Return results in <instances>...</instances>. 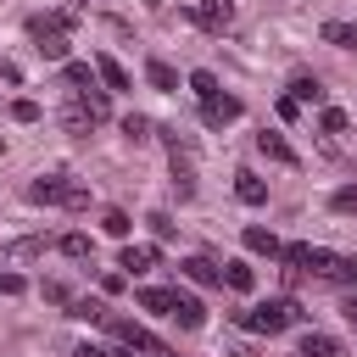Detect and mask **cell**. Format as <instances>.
<instances>
[{
  "mask_svg": "<svg viewBox=\"0 0 357 357\" xmlns=\"http://www.w3.org/2000/svg\"><path fill=\"white\" fill-rule=\"evenodd\" d=\"M301 318H307V312H301L296 296H273V301H257V307H240V312H234V324L251 329V335H284V329H296Z\"/></svg>",
  "mask_w": 357,
  "mask_h": 357,
  "instance_id": "6da1fadb",
  "label": "cell"
},
{
  "mask_svg": "<svg viewBox=\"0 0 357 357\" xmlns=\"http://www.w3.org/2000/svg\"><path fill=\"white\" fill-rule=\"evenodd\" d=\"M28 201L33 206H89V184H78V178H67V173H45V178H33L28 184Z\"/></svg>",
  "mask_w": 357,
  "mask_h": 357,
  "instance_id": "7a4b0ae2",
  "label": "cell"
},
{
  "mask_svg": "<svg viewBox=\"0 0 357 357\" xmlns=\"http://www.w3.org/2000/svg\"><path fill=\"white\" fill-rule=\"evenodd\" d=\"M100 324L112 329V340H117V346H128V351H139V357H178L173 346H162L145 324H134V318H123V312H106Z\"/></svg>",
  "mask_w": 357,
  "mask_h": 357,
  "instance_id": "3957f363",
  "label": "cell"
},
{
  "mask_svg": "<svg viewBox=\"0 0 357 357\" xmlns=\"http://www.w3.org/2000/svg\"><path fill=\"white\" fill-rule=\"evenodd\" d=\"M307 273H318V279H329V284H357V257L312 245V257H307Z\"/></svg>",
  "mask_w": 357,
  "mask_h": 357,
  "instance_id": "277c9868",
  "label": "cell"
},
{
  "mask_svg": "<svg viewBox=\"0 0 357 357\" xmlns=\"http://www.w3.org/2000/svg\"><path fill=\"white\" fill-rule=\"evenodd\" d=\"M173 324H178V329H201V324H206L201 296H190V290H178V284H173Z\"/></svg>",
  "mask_w": 357,
  "mask_h": 357,
  "instance_id": "5b68a950",
  "label": "cell"
},
{
  "mask_svg": "<svg viewBox=\"0 0 357 357\" xmlns=\"http://www.w3.org/2000/svg\"><path fill=\"white\" fill-rule=\"evenodd\" d=\"M190 17H195L206 33H223V28L234 22V6H229V0H195V11H190Z\"/></svg>",
  "mask_w": 357,
  "mask_h": 357,
  "instance_id": "8992f818",
  "label": "cell"
},
{
  "mask_svg": "<svg viewBox=\"0 0 357 357\" xmlns=\"http://www.w3.org/2000/svg\"><path fill=\"white\" fill-rule=\"evenodd\" d=\"M240 112H245V106H240L234 95H212V100H201V123H206V128H223V123H234Z\"/></svg>",
  "mask_w": 357,
  "mask_h": 357,
  "instance_id": "52a82bcc",
  "label": "cell"
},
{
  "mask_svg": "<svg viewBox=\"0 0 357 357\" xmlns=\"http://www.w3.org/2000/svg\"><path fill=\"white\" fill-rule=\"evenodd\" d=\"M257 151H262L268 162H284V167H296V162H301V156H296V145H290L279 128H262V134H257Z\"/></svg>",
  "mask_w": 357,
  "mask_h": 357,
  "instance_id": "ba28073f",
  "label": "cell"
},
{
  "mask_svg": "<svg viewBox=\"0 0 357 357\" xmlns=\"http://www.w3.org/2000/svg\"><path fill=\"white\" fill-rule=\"evenodd\" d=\"M178 273H184L190 284H201V290H212V284H223V268H218L212 257H184V262H178Z\"/></svg>",
  "mask_w": 357,
  "mask_h": 357,
  "instance_id": "9c48e42d",
  "label": "cell"
},
{
  "mask_svg": "<svg viewBox=\"0 0 357 357\" xmlns=\"http://www.w3.org/2000/svg\"><path fill=\"white\" fill-rule=\"evenodd\" d=\"M240 240H245V251H257V257H279V251H284V245H279V234H273V229H262V223H245V234H240Z\"/></svg>",
  "mask_w": 357,
  "mask_h": 357,
  "instance_id": "30bf717a",
  "label": "cell"
},
{
  "mask_svg": "<svg viewBox=\"0 0 357 357\" xmlns=\"http://www.w3.org/2000/svg\"><path fill=\"white\" fill-rule=\"evenodd\" d=\"M162 262V251L156 245H123V257H117V268L123 273H145V268H156Z\"/></svg>",
  "mask_w": 357,
  "mask_h": 357,
  "instance_id": "8fae6325",
  "label": "cell"
},
{
  "mask_svg": "<svg viewBox=\"0 0 357 357\" xmlns=\"http://www.w3.org/2000/svg\"><path fill=\"white\" fill-rule=\"evenodd\" d=\"M301 357H346V346L335 335H324V329H307L301 335Z\"/></svg>",
  "mask_w": 357,
  "mask_h": 357,
  "instance_id": "7c38bea8",
  "label": "cell"
},
{
  "mask_svg": "<svg viewBox=\"0 0 357 357\" xmlns=\"http://www.w3.org/2000/svg\"><path fill=\"white\" fill-rule=\"evenodd\" d=\"M234 195H240L245 206H262V201H268V184H262L251 167H240V173H234Z\"/></svg>",
  "mask_w": 357,
  "mask_h": 357,
  "instance_id": "4fadbf2b",
  "label": "cell"
},
{
  "mask_svg": "<svg viewBox=\"0 0 357 357\" xmlns=\"http://www.w3.org/2000/svg\"><path fill=\"white\" fill-rule=\"evenodd\" d=\"M145 84H151V89H162V95H173V89H178V73H173L162 56H151V61H145Z\"/></svg>",
  "mask_w": 357,
  "mask_h": 357,
  "instance_id": "5bb4252c",
  "label": "cell"
},
{
  "mask_svg": "<svg viewBox=\"0 0 357 357\" xmlns=\"http://www.w3.org/2000/svg\"><path fill=\"white\" fill-rule=\"evenodd\" d=\"M95 73H100V84H106V89H128V67H123V61L95 56Z\"/></svg>",
  "mask_w": 357,
  "mask_h": 357,
  "instance_id": "9a60e30c",
  "label": "cell"
},
{
  "mask_svg": "<svg viewBox=\"0 0 357 357\" xmlns=\"http://www.w3.org/2000/svg\"><path fill=\"white\" fill-rule=\"evenodd\" d=\"M95 78H100V73H95L89 61H67V67H61V84H67V89H95Z\"/></svg>",
  "mask_w": 357,
  "mask_h": 357,
  "instance_id": "2e32d148",
  "label": "cell"
},
{
  "mask_svg": "<svg viewBox=\"0 0 357 357\" xmlns=\"http://www.w3.org/2000/svg\"><path fill=\"white\" fill-rule=\"evenodd\" d=\"M56 251H61V257H73V262H84V257H95V240L73 229V234H61V240H56Z\"/></svg>",
  "mask_w": 357,
  "mask_h": 357,
  "instance_id": "e0dca14e",
  "label": "cell"
},
{
  "mask_svg": "<svg viewBox=\"0 0 357 357\" xmlns=\"http://www.w3.org/2000/svg\"><path fill=\"white\" fill-rule=\"evenodd\" d=\"M223 284H229V290H240V296H245V290H251V284H257V273H251V262H240V257H234V262H223Z\"/></svg>",
  "mask_w": 357,
  "mask_h": 357,
  "instance_id": "ac0fdd59",
  "label": "cell"
},
{
  "mask_svg": "<svg viewBox=\"0 0 357 357\" xmlns=\"http://www.w3.org/2000/svg\"><path fill=\"white\" fill-rule=\"evenodd\" d=\"M139 307H145V312H162V318H173V290H162V284H145V290H139Z\"/></svg>",
  "mask_w": 357,
  "mask_h": 357,
  "instance_id": "d6986e66",
  "label": "cell"
},
{
  "mask_svg": "<svg viewBox=\"0 0 357 357\" xmlns=\"http://www.w3.org/2000/svg\"><path fill=\"white\" fill-rule=\"evenodd\" d=\"M61 128H67V134H89V128H95V117H89V106H84V100H73V106L61 112Z\"/></svg>",
  "mask_w": 357,
  "mask_h": 357,
  "instance_id": "ffe728a7",
  "label": "cell"
},
{
  "mask_svg": "<svg viewBox=\"0 0 357 357\" xmlns=\"http://www.w3.org/2000/svg\"><path fill=\"white\" fill-rule=\"evenodd\" d=\"M173 190H178L184 201L195 195V173H190V156H184V151H173Z\"/></svg>",
  "mask_w": 357,
  "mask_h": 357,
  "instance_id": "44dd1931",
  "label": "cell"
},
{
  "mask_svg": "<svg viewBox=\"0 0 357 357\" xmlns=\"http://www.w3.org/2000/svg\"><path fill=\"white\" fill-rule=\"evenodd\" d=\"M324 39L340 50H357V22H324Z\"/></svg>",
  "mask_w": 357,
  "mask_h": 357,
  "instance_id": "7402d4cb",
  "label": "cell"
},
{
  "mask_svg": "<svg viewBox=\"0 0 357 357\" xmlns=\"http://www.w3.org/2000/svg\"><path fill=\"white\" fill-rule=\"evenodd\" d=\"M290 95H296L301 106H324V84H318V78H296V84H290Z\"/></svg>",
  "mask_w": 357,
  "mask_h": 357,
  "instance_id": "603a6c76",
  "label": "cell"
},
{
  "mask_svg": "<svg viewBox=\"0 0 357 357\" xmlns=\"http://www.w3.org/2000/svg\"><path fill=\"white\" fill-rule=\"evenodd\" d=\"M78 100L89 106V117H95V123H106V117H112V100H106V89H78Z\"/></svg>",
  "mask_w": 357,
  "mask_h": 357,
  "instance_id": "cb8c5ba5",
  "label": "cell"
},
{
  "mask_svg": "<svg viewBox=\"0 0 357 357\" xmlns=\"http://www.w3.org/2000/svg\"><path fill=\"white\" fill-rule=\"evenodd\" d=\"M100 229H106L112 240H128V229H134V223H128V212H117V206H112V212H100Z\"/></svg>",
  "mask_w": 357,
  "mask_h": 357,
  "instance_id": "d4e9b609",
  "label": "cell"
},
{
  "mask_svg": "<svg viewBox=\"0 0 357 357\" xmlns=\"http://www.w3.org/2000/svg\"><path fill=\"white\" fill-rule=\"evenodd\" d=\"M190 89H195L201 100H212V95H223V89H218V78H212L206 67H195V73H190Z\"/></svg>",
  "mask_w": 357,
  "mask_h": 357,
  "instance_id": "484cf974",
  "label": "cell"
},
{
  "mask_svg": "<svg viewBox=\"0 0 357 357\" xmlns=\"http://www.w3.org/2000/svg\"><path fill=\"white\" fill-rule=\"evenodd\" d=\"M318 128H324V134H346V128H351V117H346L340 106H324V117H318Z\"/></svg>",
  "mask_w": 357,
  "mask_h": 357,
  "instance_id": "4316f807",
  "label": "cell"
},
{
  "mask_svg": "<svg viewBox=\"0 0 357 357\" xmlns=\"http://www.w3.org/2000/svg\"><path fill=\"white\" fill-rule=\"evenodd\" d=\"M329 206H335V212H346V218H357V184H340V190L329 195Z\"/></svg>",
  "mask_w": 357,
  "mask_h": 357,
  "instance_id": "83f0119b",
  "label": "cell"
},
{
  "mask_svg": "<svg viewBox=\"0 0 357 357\" xmlns=\"http://www.w3.org/2000/svg\"><path fill=\"white\" fill-rule=\"evenodd\" d=\"M123 134H128L134 145H139V139H151V117H139V112H128V117H123Z\"/></svg>",
  "mask_w": 357,
  "mask_h": 357,
  "instance_id": "f1b7e54d",
  "label": "cell"
},
{
  "mask_svg": "<svg viewBox=\"0 0 357 357\" xmlns=\"http://www.w3.org/2000/svg\"><path fill=\"white\" fill-rule=\"evenodd\" d=\"M11 123H39V100H11Z\"/></svg>",
  "mask_w": 357,
  "mask_h": 357,
  "instance_id": "f546056e",
  "label": "cell"
},
{
  "mask_svg": "<svg viewBox=\"0 0 357 357\" xmlns=\"http://www.w3.org/2000/svg\"><path fill=\"white\" fill-rule=\"evenodd\" d=\"M145 223H151V234H156V240H173V229H178V223H173L167 212H151Z\"/></svg>",
  "mask_w": 357,
  "mask_h": 357,
  "instance_id": "4dcf8cb0",
  "label": "cell"
},
{
  "mask_svg": "<svg viewBox=\"0 0 357 357\" xmlns=\"http://www.w3.org/2000/svg\"><path fill=\"white\" fill-rule=\"evenodd\" d=\"M279 117L296 123V117H301V100H296V95H279Z\"/></svg>",
  "mask_w": 357,
  "mask_h": 357,
  "instance_id": "1f68e13d",
  "label": "cell"
},
{
  "mask_svg": "<svg viewBox=\"0 0 357 357\" xmlns=\"http://www.w3.org/2000/svg\"><path fill=\"white\" fill-rule=\"evenodd\" d=\"M45 296H50V301H56V307H73V290H67V284H56V279H50V284H45Z\"/></svg>",
  "mask_w": 357,
  "mask_h": 357,
  "instance_id": "d6a6232c",
  "label": "cell"
},
{
  "mask_svg": "<svg viewBox=\"0 0 357 357\" xmlns=\"http://www.w3.org/2000/svg\"><path fill=\"white\" fill-rule=\"evenodd\" d=\"M123 284H128V273H100V290H106V296H117Z\"/></svg>",
  "mask_w": 357,
  "mask_h": 357,
  "instance_id": "836d02e7",
  "label": "cell"
},
{
  "mask_svg": "<svg viewBox=\"0 0 357 357\" xmlns=\"http://www.w3.org/2000/svg\"><path fill=\"white\" fill-rule=\"evenodd\" d=\"M0 296H22V273H0Z\"/></svg>",
  "mask_w": 357,
  "mask_h": 357,
  "instance_id": "e575fe53",
  "label": "cell"
},
{
  "mask_svg": "<svg viewBox=\"0 0 357 357\" xmlns=\"http://www.w3.org/2000/svg\"><path fill=\"white\" fill-rule=\"evenodd\" d=\"M73 357H112V346H95V340H84V346H78Z\"/></svg>",
  "mask_w": 357,
  "mask_h": 357,
  "instance_id": "d590c367",
  "label": "cell"
},
{
  "mask_svg": "<svg viewBox=\"0 0 357 357\" xmlns=\"http://www.w3.org/2000/svg\"><path fill=\"white\" fill-rule=\"evenodd\" d=\"M340 312H346V324H357V296H346V301H340Z\"/></svg>",
  "mask_w": 357,
  "mask_h": 357,
  "instance_id": "8d00e7d4",
  "label": "cell"
},
{
  "mask_svg": "<svg viewBox=\"0 0 357 357\" xmlns=\"http://www.w3.org/2000/svg\"><path fill=\"white\" fill-rule=\"evenodd\" d=\"M112 357H134V351H128V346H112Z\"/></svg>",
  "mask_w": 357,
  "mask_h": 357,
  "instance_id": "74e56055",
  "label": "cell"
}]
</instances>
